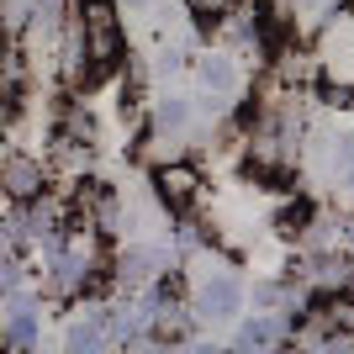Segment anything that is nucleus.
Masks as SVG:
<instances>
[{
  "mask_svg": "<svg viewBox=\"0 0 354 354\" xmlns=\"http://www.w3.org/2000/svg\"><path fill=\"white\" fill-rule=\"evenodd\" d=\"M312 80L333 95V106H354V6H333L312 37Z\"/></svg>",
  "mask_w": 354,
  "mask_h": 354,
  "instance_id": "nucleus-1",
  "label": "nucleus"
},
{
  "mask_svg": "<svg viewBox=\"0 0 354 354\" xmlns=\"http://www.w3.org/2000/svg\"><path fill=\"white\" fill-rule=\"evenodd\" d=\"M80 32H85V59L90 74L101 85L106 74H117L127 64V27H122V6L117 0H74Z\"/></svg>",
  "mask_w": 354,
  "mask_h": 354,
  "instance_id": "nucleus-2",
  "label": "nucleus"
},
{
  "mask_svg": "<svg viewBox=\"0 0 354 354\" xmlns=\"http://www.w3.org/2000/svg\"><path fill=\"white\" fill-rule=\"evenodd\" d=\"M243 281H238L233 270H212L207 281H196V296H191V317L201 328H222L233 323V317H243Z\"/></svg>",
  "mask_w": 354,
  "mask_h": 354,
  "instance_id": "nucleus-3",
  "label": "nucleus"
},
{
  "mask_svg": "<svg viewBox=\"0 0 354 354\" xmlns=\"http://www.w3.org/2000/svg\"><path fill=\"white\" fill-rule=\"evenodd\" d=\"M148 185H153V201H159L169 217H185V212L201 201V169L185 159H169V164H153L148 169Z\"/></svg>",
  "mask_w": 354,
  "mask_h": 354,
  "instance_id": "nucleus-4",
  "label": "nucleus"
},
{
  "mask_svg": "<svg viewBox=\"0 0 354 354\" xmlns=\"http://www.w3.org/2000/svg\"><path fill=\"white\" fill-rule=\"evenodd\" d=\"M48 185H53L48 159H37L27 148H11V153L0 159V191L11 196V201H32V196H43Z\"/></svg>",
  "mask_w": 354,
  "mask_h": 354,
  "instance_id": "nucleus-5",
  "label": "nucleus"
},
{
  "mask_svg": "<svg viewBox=\"0 0 354 354\" xmlns=\"http://www.w3.org/2000/svg\"><path fill=\"white\" fill-rule=\"evenodd\" d=\"M32 344H43V301L21 291L0 307V349H32Z\"/></svg>",
  "mask_w": 354,
  "mask_h": 354,
  "instance_id": "nucleus-6",
  "label": "nucleus"
},
{
  "mask_svg": "<svg viewBox=\"0 0 354 354\" xmlns=\"http://www.w3.org/2000/svg\"><path fill=\"white\" fill-rule=\"evenodd\" d=\"M101 344H111V307L90 301V307L74 312V323L64 328V349L69 354H90V349H101Z\"/></svg>",
  "mask_w": 354,
  "mask_h": 354,
  "instance_id": "nucleus-7",
  "label": "nucleus"
},
{
  "mask_svg": "<svg viewBox=\"0 0 354 354\" xmlns=\"http://www.w3.org/2000/svg\"><path fill=\"white\" fill-rule=\"evenodd\" d=\"M196 85L207 90V95H222V101H233L238 95V64L227 48H207V53H196Z\"/></svg>",
  "mask_w": 354,
  "mask_h": 354,
  "instance_id": "nucleus-8",
  "label": "nucleus"
},
{
  "mask_svg": "<svg viewBox=\"0 0 354 354\" xmlns=\"http://www.w3.org/2000/svg\"><path fill=\"white\" fill-rule=\"evenodd\" d=\"M281 339H291V317L286 312H265V307L238 317V333H233L238 349H270V344H281Z\"/></svg>",
  "mask_w": 354,
  "mask_h": 354,
  "instance_id": "nucleus-9",
  "label": "nucleus"
},
{
  "mask_svg": "<svg viewBox=\"0 0 354 354\" xmlns=\"http://www.w3.org/2000/svg\"><path fill=\"white\" fill-rule=\"evenodd\" d=\"M191 122H196V106H191V95H180V90L159 95L153 111H148V127H159V133H185L191 138Z\"/></svg>",
  "mask_w": 354,
  "mask_h": 354,
  "instance_id": "nucleus-10",
  "label": "nucleus"
},
{
  "mask_svg": "<svg viewBox=\"0 0 354 354\" xmlns=\"http://www.w3.org/2000/svg\"><path fill=\"white\" fill-rule=\"evenodd\" d=\"M328 143V175L339 180V191H354V138H323Z\"/></svg>",
  "mask_w": 354,
  "mask_h": 354,
  "instance_id": "nucleus-11",
  "label": "nucleus"
},
{
  "mask_svg": "<svg viewBox=\"0 0 354 354\" xmlns=\"http://www.w3.org/2000/svg\"><path fill=\"white\" fill-rule=\"evenodd\" d=\"M32 11H37V0H0V37H6V43H16Z\"/></svg>",
  "mask_w": 354,
  "mask_h": 354,
  "instance_id": "nucleus-12",
  "label": "nucleus"
},
{
  "mask_svg": "<svg viewBox=\"0 0 354 354\" xmlns=\"http://www.w3.org/2000/svg\"><path fill=\"white\" fill-rule=\"evenodd\" d=\"M296 11H307V16H328L333 6H344V0H291Z\"/></svg>",
  "mask_w": 354,
  "mask_h": 354,
  "instance_id": "nucleus-13",
  "label": "nucleus"
},
{
  "mask_svg": "<svg viewBox=\"0 0 354 354\" xmlns=\"http://www.w3.org/2000/svg\"><path fill=\"white\" fill-rule=\"evenodd\" d=\"M122 11H153V6H159V0H117Z\"/></svg>",
  "mask_w": 354,
  "mask_h": 354,
  "instance_id": "nucleus-14",
  "label": "nucleus"
},
{
  "mask_svg": "<svg viewBox=\"0 0 354 354\" xmlns=\"http://www.w3.org/2000/svg\"><path fill=\"white\" fill-rule=\"evenodd\" d=\"M344 238H349V249H354V217H349V222H344Z\"/></svg>",
  "mask_w": 354,
  "mask_h": 354,
  "instance_id": "nucleus-15",
  "label": "nucleus"
}]
</instances>
